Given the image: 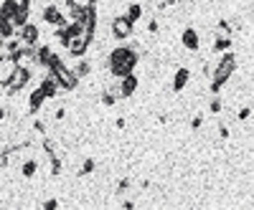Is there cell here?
<instances>
[{
    "instance_id": "6",
    "label": "cell",
    "mask_w": 254,
    "mask_h": 210,
    "mask_svg": "<svg viewBox=\"0 0 254 210\" xmlns=\"http://www.w3.org/2000/svg\"><path fill=\"white\" fill-rule=\"evenodd\" d=\"M15 38H18L23 46H38V41H41V28H38L36 23H31V20H26L23 26L15 28Z\"/></svg>"
},
{
    "instance_id": "16",
    "label": "cell",
    "mask_w": 254,
    "mask_h": 210,
    "mask_svg": "<svg viewBox=\"0 0 254 210\" xmlns=\"http://www.w3.org/2000/svg\"><path fill=\"white\" fill-rule=\"evenodd\" d=\"M36 172H38V160H26L23 165H20V175H23L26 180H31Z\"/></svg>"
},
{
    "instance_id": "11",
    "label": "cell",
    "mask_w": 254,
    "mask_h": 210,
    "mask_svg": "<svg viewBox=\"0 0 254 210\" xmlns=\"http://www.w3.org/2000/svg\"><path fill=\"white\" fill-rule=\"evenodd\" d=\"M44 104H46V96H44V91H41L38 86H36V89H31V94H28V109H26V114H38L41 109H44Z\"/></svg>"
},
{
    "instance_id": "23",
    "label": "cell",
    "mask_w": 254,
    "mask_h": 210,
    "mask_svg": "<svg viewBox=\"0 0 254 210\" xmlns=\"http://www.w3.org/2000/svg\"><path fill=\"white\" fill-rule=\"evenodd\" d=\"M214 51H216V53L231 51V38H216V41H214Z\"/></svg>"
},
{
    "instance_id": "30",
    "label": "cell",
    "mask_w": 254,
    "mask_h": 210,
    "mask_svg": "<svg viewBox=\"0 0 254 210\" xmlns=\"http://www.w3.org/2000/svg\"><path fill=\"white\" fill-rule=\"evenodd\" d=\"M171 5H176V0H160V3H158V10H168Z\"/></svg>"
},
{
    "instance_id": "37",
    "label": "cell",
    "mask_w": 254,
    "mask_h": 210,
    "mask_svg": "<svg viewBox=\"0 0 254 210\" xmlns=\"http://www.w3.org/2000/svg\"><path fill=\"white\" fill-rule=\"evenodd\" d=\"M102 3H107V0H102Z\"/></svg>"
},
{
    "instance_id": "7",
    "label": "cell",
    "mask_w": 254,
    "mask_h": 210,
    "mask_svg": "<svg viewBox=\"0 0 254 210\" xmlns=\"http://www.w3.org/2000/svg\"><path fill=\"white\" fill-rule=\"evenodd\" d=\"M135 33V23H130L125 15H117L112 20V38L115 41H130Z\"/></svg>"
},
{
    "instance_id": "3",
    "label": "cell",
    "mask_w": 254,
    "mask_h": 210,
    "mask_svg": "<svg viewBox=\"0 0 254 210\" xmlns=\"http://www.w3.org/2000/svg\"><path fill=\"white\" fill-rule=\"evenodd\" d=\"M31 76H33V71H31V69L13 64V66H10V71H8L3 79H0V89L5 91V96H15V94H20V91H23V89L28 86Z\"/></svg>"
},
{
    "instance_id": "15",
    "label": "cell",
    "mask_w": 254,
    "mask_h": 210,
    "mask_svg": "<svg viewBox=\"0 0 254 210\" xmlns=\"http://www.w3.org/2000/svg\"><path fill=\"white\" fill-rule=\"evenodd\" d=\"M125 18L130 20V23H137L142 18V5L140 3H127V10H125Z\"/></svg>"
},
{
    "instance_id": "19",
    "label": "cell",
    "mask_w": 254,
    "mask_h": 210,
    "mask_svg": "<svg viewBox=\"0 0 254 210\" xmlns=\"http://www.w3.org/2000/svg\"><path fill=\"white\" fill-rule=\"evenodd\" d=\"M41 150L46 152V157H54V155H59V147H56V142H54L51 137H44V142H41Z\"/></svg>"
},
{
    "instance_id": "12",
    "label": "cell",
    "mask_w": 254,
    "mask_h": 210,
    "mask_svg": "<svg viewBox=\"0 0 254 210\" xmlns=\"http://www.w3.org/2000/svg\"><path fill=\"white\" fill-rule=\"evenodd\" d=\"M181 43H183V48H188V51H198V46H201L198 31H196V28H186V31L181 33Z\"/></svg>"
},
{
    "instance_id": "4",
    "label": "cell",
    "mask_w": 254,
    "mask_h": 210,
    "mask_svg": "<svg viewBox=\"0 0 254 210\" xmlns=\"http://www.w3.org/2000/svg\"><path fill=\"white\" fill-rule=\"evenodd\" d=\"M92 36H87V33H79V36H74V38H69L66 43H64V48H66V56H71V58H81V56H87V51H89V46H92Z\"/></svg>"
},
{
    "instance_id": "13",
    "label": "cell",
    "mask_w": 254,
    "mask_h": 210,
    "mask_svg": "<svg viewBox=\"0 0 254 210\" xmlns=\"http://www.w3.org/2000/svg\"><path fill=\"white\" fill-rule=\"evenodd\" d=\"M190 81V69L188 66H178L173 74V91H183Z\"/></svg>"
},
{
    "instance_id": "8",
    "label": "cell",
    "mask_w": 254,
    "mask_h": 210,
    "mask_svg": "<svg viewBox=\"0 0 254 210\" xmlns=\"http://www.w3.org/2000/svg\"><path fill=\"white\" fill-rule=\"evenodd\" d=\"M41 18H44V23H49V26H64V23H69L66 20V15L61 13V8L56 5V3H46L44 5V10H41Z\"/></svg>"
},
{
    "instance_id": "5",
    "label": "cell",
    "mask_w": 254,
    "mask_h": 210,
    "mask_svg": "<svg viewBox=\"0 0 254 210\" xmlns=\"http://www.w3.org/2000/svg\"><path fill=\"white\" fill-rule=\"evenodd\" d=\"M51 74L56 76V81H59V89H61V91H74V89L79 86V81H81V79H76V76H74V71H71L66 64L56 66Z\"/></svg>"
},
{
    "instance_id": "17",
    "label": "cell",
    "mask_w": 254,
    "mask_h": 210,
    "mask_svg": "<svg viewBox=\"0 0 254 210\" xmlns=\"http://www.w3.org/2000/svg\"><path fill=\"white\" fill-rule=\"evenodd\" d=\"M94 167H97V162H94V157H87V160H84L81 162V167H79V177H87V175H92L94 172Z\"/></svg>"
},
{
    "instance_id": "35",
    "label": "cell",
    "mask_w": 254,
    "mask_h": 210,
    "mask_svg": "<svg viewBox=\"0 0 254 210\" xmlns=\"http://www.w3.org/2000/svg\"><path fill=\"white\" fill-rule=\"evenodd\" d=\"M115 127H117V129H125V127H127V122H125V117H120V119L115 122Z\"/></svg>"
},
{
    "instance_id": "33",
    "label": "cell",
    "mask_w": 254,
    "mask_h": 210,
    "mask_svg": "<svg viewBox=\"0 0 254 210\" xmlns=\"http://www.w3.org/2000/svg\"><path fill=\"white\" fill-rule=\"evenodd\" d=\"M44 208H46V210H56V208H59V200H56V198H51V200H46V203H44Z\"/></svg>"
},
{
    "instance_id": "27",
    "label": "cell",
    "mask_w": 254,
    "mask_h": 210,
    "mask_svg": "<svg viewBox=\"0 0 254 210\" xmlns=\"http://www.w3.org/2000/svg\"><path fill=\"white\" fill-rule=\"evenodd\" d=\"M249 117H252V107H249V104H244V107L239 109V119H242V122H247Z\"/></svg>"
},
{
    "instance_id": "18",
    "label": "cell",
    "mask_w": 254,
    "mask_h": 210,
    "mask_svg": "<svg viewBox=\"0 0 254 210\" xmlns=\"http://www.w3.org/2000/svg\"><path fill=\"white\" fill-rule=\"evenodd\" d=\"M130 187H132V180L130 177H120L117 180V187H115V195H127V193H130Z\"/></svg>"
},
{
    "instance_id": "31",
    "label": "cell",
    "mask_w": 254,
    "mask_h": 210,
    "mask_svg": "<svg viewBox=\"0 0 254 210\" xmlns=\"http://www.w3.org/2000/svg\"><path fill=\"white\" fill-rule=\"evenodd\" d=\"M64 117H66V107H59V109L54 112V119H56V122H61Z\"/></svg>"
},
{
    "instance_id": "22",
    "label": "cell",
    "mask_w": 254,
    "mask_h": 210,
    "mask_svg": "<svg viewBox=\"0 0 254 210\" xmlns=\"http://www.w3.org/2000/svg\"><path fill=\"white\" fill-rule=\"evenodd\" d=\"M216 38H231L229 20H219V23H216Z\"/></svg>"
},
{
    "instance_id": "36",
    "label": "cell",
    "mask_w": 254,
    "mask_h": 210,
    "mask_svg": "<svg viewBox=\"0 0 254 210\" xmlns=\"http://www.w3.org/2000/svg\"><path fill=\"white\" fill-rule=\"evenodd\" d=\"M3 119H5V107L0 104V122H3Z\"/></svg>"
},
{
    "instance_id": "28",
    "label": "cell",
    "mask_w": 254,
    "mask_h": 210,
    "mask_svg": "<svg viewBox=\"0 0 254 210\" xmlns=\"http://www.w3.org/2000/svg\"><path fill=\"white\" fill-rule=\"evenodd\" d=\"M8 3H13L15 8H31V0H8Z\"/></svg>"
},
{
    "instance_id": "32",
    "label": "cell",
    "mask_w": 254,
    "mask_h": 210,
    "mask_svg": "<svg viewBox=\"0 0 254 210\" xmlns=\"http://www.w3.org/2000/svg\"><path fill=\"white\" fill-rule=\"evenodd\" d=\"M229 134H231V132H229L226 124H219V137H221V139H229Z\"/></svg>"
},
{
    "instance_id": "2",
    "label": "cell",
    "mask_w": 254,
    "mask_h": 210,
    "mask_svg": "<svg viewBox=\"0 0 254 210\" xmlns=\"http://www.w3.org/2000/svg\"><path fill=\"white\" fill-rule=\"evenodd\" d=\"M237 71V53L234 51H224L219 64L214 66V71H211V84H208V91L211 94H221V89L229 84L231 74Z\"/></svg>"
},
{
    "instance_id": "26",
    "label": "cell",
    "mask_w": 254,
    "mask_h": 210,
    "mask_svg": "<svg viewBox=\"0 0 254 210\" xmlns=\"http://www.w3.org/2000/svg\"><path fill=\"white\" fill-rule=\"evenodd\" d=\"M201 127H203V114H196L190 119V129H201Z\"/></svg>"
},
{
    "instance_id": "24",
    "label": "cell",
    "mask_w": 254,
    "mask_h": 210,
    "mask_svg": "<svg viewBox=\"0 0 254 210\" xmlns=\"http://www.w3.org/2000/svg\"><path fill=\"white\" fill-rule=\"evenodd\" d=\"M8 165H10V152L3 147V150H0V172L8 170Z\"/></svg>"
},
{
    "instance_id": "10",
    "label": "cell",
    "mask_w": 254,
    "mask_h": 210,
    "mask_svg": "<svg viewBox=\"0 0 254 210\" xmlns=\"http://www.w3.org/2000/svg\"><path fill=\"white\" fill-rule=\"evenodd\" d=\"M38 89L44 91V96H46V99H54V96L61 91V89H59V81H56V76H54L51 71H46V74H44V79H41V84H38Z\"/></svg>"
},
{
    "instance_id": "25",
    "label": "cell",
    "mask_w": 254,
    "mask_h": 210,
    "mask_svg": "<svg viewBox=\"0 0 254 210\" xmlns=\"http://www.w3.org/2000/svg\"><path fill=\"white\" fill-rule=\"evenodd\" d=\"M33 132L46 134V122H44V119H36V122H33Z\"/></svg>"
},
{
    "instance_id": "29",
    "label": "cell",
    "mask_w": 254,
    "mask_h": 210,
    "mask_svg": "<svg viewBox=\"0 0 254 210\" xmlns=\"http://www.w3.org/2000/svg\"><path fill=\"white\" fill-rule=\"evenodd\" d=\"M158 31H160V23H158V20L153 18L150 23H147V33H158Z\"/></svg>"
},
{
    "instance_id": "9",
    "label": "cell",
    "mask_w": 254,
    "mask_h": 210,
    "mask_svg": "<svg viewBox=\"0 0 254 210\" xmlns=\"http://www.w3.org/2000/svg\"><path fill=\"white\" fill-rule=\"evenodd\" d=\"M137 76L135 74H127L122 79H117V91H120V99H130L135 91H137Z\"/></svg>"
},
{
    "instance_id": "20",
    "label": "cell",
    "mask_w": 254,
    "mask_h": 210,
    "mask_svg": "<svg viewBox=\"0 0 254 210\" xmlns=\"http://www.w3.org/2000/svg\"><path fill=\"white\" fill-rule=\"evenodd\" d=\"M49 165H51V175H54V177H59V175L64 172V160H61V155L49 157Z\"/></svg>"
},
{
    "instance_id": "14",
    "label": "cell",
    "mask_w": 254,
    "mask_h": 210,
    "mask_svg": "<svg viewBox=\"0 0 254 210\" xmlns=\"http://www.w3.org/2000/svg\"><path fill=\"white\" fill-rule=\"evenodd\" d=\"M69 69L74 71V76H76V79H87V76L92 74V61L81 56V58H76V64H74V66H69Z\"/></svg>"
},
{
    "instance_id": "21",
    "label": "cell",
    "mask_w": 254,
    "mask_h": 210,
    "mask_svg": "<svg viewBox=\"0 0 254 210\" xmlns=\"http://www.w3.org/2000/svg\"><path fill=\"white\" fill-rule=\"evenodd\" d=\"M208 112H211V114H221V112H224V99H221L219 94H214V99L208 101Z\"/></svg>"
},
{
    "instance_id": "34",
    "label": "cell",
    "mask_w": 254,
    "mask_h": 210,
    "mask_svg": "<svg viewBox=\"0 0 254 210\" xmlns=\"http://www.w3.org/2000/svg\"><path fill=\"white\" fill-rule=\"evenodd\" d=\"M135 208V200H122V210H132Z\"/></svg>"
},
{
    "instance_id": "1",
    "label": "cell",
    "mask_w": 254,
    "mask_h": 210,
    "mask_svg": "<svg viewBox=\"0 0 254 210\" xmlns=\"http://www.w3.org/2000/svg\"><path fill=\"white\" fill-rule=\"evenodd\" d=\"M137 61H140V51L132 48L130 43H125V46H115L107 53V58H104V69L110 71V76L122 79L127 74H135Z\"/></svg>"
}]
</instances>
